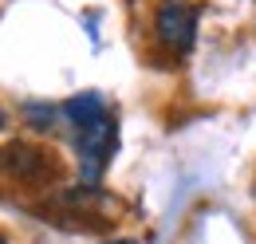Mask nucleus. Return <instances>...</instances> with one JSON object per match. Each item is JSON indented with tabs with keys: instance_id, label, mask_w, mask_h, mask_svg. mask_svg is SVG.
<instances>
[{
	"instance_id": "obj_7",
	"label": "nucleus",
	"mask_w": 256,
	"mask_h": 244,
	"mask_svg": "<svg viewBox=\"0 0 256 244\" xmlns=\"http://www.w3.org/2000/svg\"><path fill=\"white\" fill-rule=\"evenodd\" d=\"M0 244H4V240H0Z\"/></svg>"
},
{
	"instance_id": "obj_3",
	"label": "nucleus",
	"mask_w": 256,
	"mask_h": 244,
	"mask_svg": "<svg viewBox=\"0 0 256 244\" xmlns=\"http://www.w3.org/2000/svg\"><path fill=\"white\" fill-rule=\"evenodd\" d=\"M0 174L8 178H40L44 174V154L28 142H8L0 150Z\"/></svg>"
},
{
	"instance_id": "obj_4",
	"label": "nucleus",
	"mask_w": 256,
	"mask_h": 244,
	"mask_svg": "<svg viewBox=\"0 0 256 244\" xmlns=\"http://www.w3.org/2000/svg\"><path fill=\"white\" fill-rule=\"evenodd\" d=\"M110 110H106V102H102V94L95 91H83V94H75V98H67L64 102V118L79 130V126H91V122L98 118H106Z\"/></svg>"
},
{
	"instance_id": "obj_5",
	"label": "nucleus",
	"mask_w": 256,
	"mask_h": 244,
	"mask_svg": "<svg viewBox=\"0 0 256 244\" xmlns=\"http://www.w3.org/2000/svg\"><path fill=\"white\" fill-rule=\"evenodd\" d=\"M106 244H110V240H106ZM114 244H130V240H114Z\"/></svg>"
},
{
	"instance_id": "obj_6",
	"label": "nucleus",
	"mask_w": 256,
	"mask_h": 244,
	"mask_svg": "<svg viewBox=\"0 0 256 244\" xmlns=\"http://www.w3.org/2000/svg\"><path fill=\"white\" fill-rule=\"evenodd\" d=\"M0 122H4V114H0Z\"/></svg>"
},
{
	"instance_id": "obj_2",
	"label": "nucleus",
	"mask_w": 256,
	"mask_h": 244,
	"mask_svg": "<svg viewBox=\"0 0 256 244\" xmlns=\"http://www.w3.org/2000/svg\"><path fill=\"white\" fill-rule=\"evenodd\" d=\"M154 32L166 48H178V52H190L193 40H197V12L182 0H166L158 12H154Z\"/></svg>"
},
{
	"instance_id": "obj_1",
	"label": "nucleus",
	"mask_w": 256,
	"mask_h": 244,
	"mask_svg": "<svg viewBox=\"0 0 256 244\" xmlns=\"http://www.w3.org/2000/svg\"><path fill=\"white\" fill-rule=\"evenodd\" d=\"M75 150H79V162H83V170H79L83 185L95 189L98 178H102V166L114 154V118L106 114V118L91 122V126H79L75 130Z\"/></svg>"
}]
</instances>
